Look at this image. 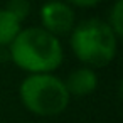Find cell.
Instances as JSON below:
<instances>
[{"mask_svg":"<svg viewBox=\"0 0 123 123\" xmlns=\"http://www.w3.org/2000/svg\"><path fill=\"white\" fill-rule=\"evenodd\" d=\"M9 47L12 61L31 74H51L64 57L59 39L42 27L20 31Z\"/></svg>","mask_w":123,"mask_h":123,"instance_id":"6da1fadb","label":"cell"},{"mask_svg":"<svg viewBox=\"0 0 123 123\" xmlns=\"http://www.w3.org/2000/svg\"><path fill=\"white\" fill-rule=\"evenodd\" d=\"M118 37L111 27L99 19H88L71 32V49L76 57L89 68H103L116 56Z\"/></svg>","mask_w":123,"mask_h":123,"instance_id":"7a4b0ae2","label":"cell"},{"mask_svg":"<svg viewBox=\"0 0 123 123\" xmlns=\"http://www.w3.org/2000/svg\"><path fill=\"white\" fill-rule=\"evenodd\" d=\"M22 105L34 115L56 116L69 105V93L62 79L52 74H29L20 84Z\"/></svg>","mask_w":123,"mask_h":123,"instance_id":"3957f363","label":"cell"},{"mask_svg":"<svg viewBox=\"0 0 123 123\" xmlns=\"http://www.w3.org/2000/svg\"><path fill=\"white\" fill-rule=\"evenodd\" d=\"M42 29L51 32L52 36L68 34L74 29V12L71 5L61 0L46 2L41 9Z\"/></svg>","mask_w":123,"mask_h":123,"instance_id":"277c9868","label":"cell"},{"mask_svg":"<svg viewBox=\"0 0 123 123\" xmlns=\"http://www.w3.org/2000/svg\"><path fill=\"white\" fill-rule=\"evenodd\" d=\"M64 84H66V89H68L69 96L71 94H74V96H88L96 89L98 78H96V73L91 68H78L68 76Z\"/></svg>","mask_w":123,"mask_h":123,"instance_id":"5b68a950","label":"cell"},{"mask_svg":"<svg viewBox=\"0 0 123 123\" xmlns=\"http://www.w3.org/2000/svg\"><path fill=\"white\" fill-rule=\"evenodd\" d=\"M20 31V22L5 9H0V47L10 46Z\"/></svg>","mask_w":123,"mask_h":123,"instance_id":"8992f818","label":"cell"},{"mask_svg":"<svg viewBox=\"0 0 123 123\" xmlns=\"http://www.w3.org/2000/svg\"><path fill=\"white\" fill-rule=\"evenodd\" d=\"M108 25L111 27V31L115 32L116 37H121L123 34V0H116L111 14H110V22Z\"/></svg>","mask_w":123,"mask_h":123,"instance_id":"52a82bcc","label":"cell"},{"mask_svg":"<svg viewBox=\"0 0 123 123\" xmlns=\"http://www.w3.org/2000/svg\"><path fill=\"white\" fill-rule=\"evenodd\" d=\"M5 10L9 14H12L22 24L27 19V15L31 14V4H29V0H9Z\"/></svg>","mask_w":123,"mask_h":123,"instance_id":"ba28073f","label":"cell"},{"mask_svg":"<svg viewBox=\"0 0 123 123\" xmlns=\"http://www.w3.org/2000/svg\"><path fill=\"white\" fill-rule=\"evenodd\" d=\"M101 0H66V4L69 5H76V7H94L96 4H99Z\"/></svg>","mask_w":123,"mask_h":123,"instance_id":"9c48e42d","label":"cell"}]
</instances>
